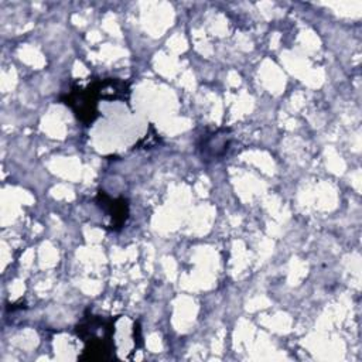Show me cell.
I'll list each match as a JSON object with an SVG mask.
<instances>
[{
    "label": "cell",
    "instance_id": "cell-1",
    "mask_svg": "<svg viewBox=\"0 0 362 362\" xmlns=\"http://www.w3.org/2000/svg\"><path fill=\"white\" fill-rule=\"evenodd\" d=\"M100 315H85L76 325V335L85 342L82 361H109L115 358V321Z\"/></svg>",
    "mask_w": 362,
    "mask_h": 362
},
{
    "label": "cell",
    "instance_id": "cell-2",
    "mask_svg": "<svg viewBox=\"0 0 362 362\" xmlns=\"http://www.w3.org/2000/svg\"><path fill=\"white\" fill-rule=\"evenodd\" d=\"M99 93L95 85V81L85 88H72L65 96H62V102L75 113V116L83 123L90 124L99 116L98 112V100Z\"/></svg>",
    "mask_w": 362,
    "mask_h": 362
},
{
    "label": "cell",
    "instance_id": "cell-3",
    "mask_svg": "<svg viewBox=\"0 0 362 362\" xmlns=\"http://www.w3.org/2000/svg\"><path fill=\"white\" fill-rule=\"evenodd\" d=\"M230 144H232V137L228 129L212 132L211 134H206L202 137V141L199 144L201 157L205 161L221 160L229 151Z\"/></svg>",
    "mask_w": 362,
    "mask_h": 362
},
{
    "label": "cell",
    "instance_id": "cell-4",
    "mask_svg": "<svg viewBox=\"0 0 362 362\" xmlns=\"http://www.w3.org/2000/svg\"><path fill=\"white\" fill-rule=\"evenodd\" d=\"M96 204L110 216V229L119 230L129 216V204L124 198H110L103 191L98 192Z\"/></svg>",
    "mask_w": 362,
    "mask_h": 362
},
{
    "label": "cell",
    "instance_id": "cell-5",
    "mask_svg": "<svg viewBox=\"0 0 362 362\" xmlns=\"http://www.w3.org/2000/svg\"><path fill=\"white\" fill-rule=\"evenodd\" d=\"M99 98L105 100H127L130 96V88L127 82L116 78L96 79L95 81Z\"/></svg>",
    "mask_w": 362,
    "mask_h": 362
}]
</instances>
